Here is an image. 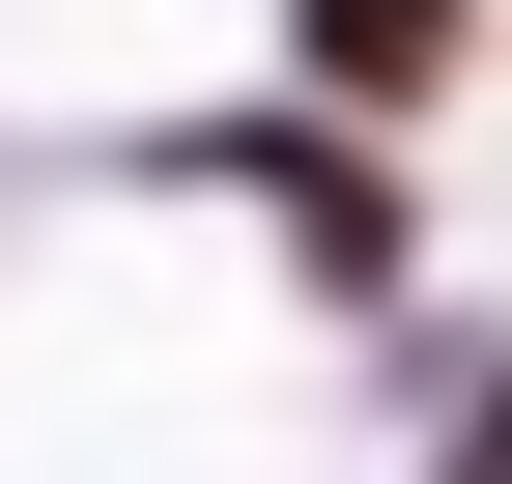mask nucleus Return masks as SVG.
Returning <instances> with one entry per match:
<instances>
[{
  "label": "nucleus",
  "instance_id": "1",
  "mask_svg": "<svg viewBox=\"0 0 512 484\" xmlns=\"http://www.w3.org/2000/svg\"><path fill=\"white\" fill-rule=\"evenodd\" d=\"M484 29H512V0H256V86H285V114H370V143H427V114L484 86Z\"/></svg>",
  "mask_w": 512,
  "mask_h": 484
}]
</instances>
